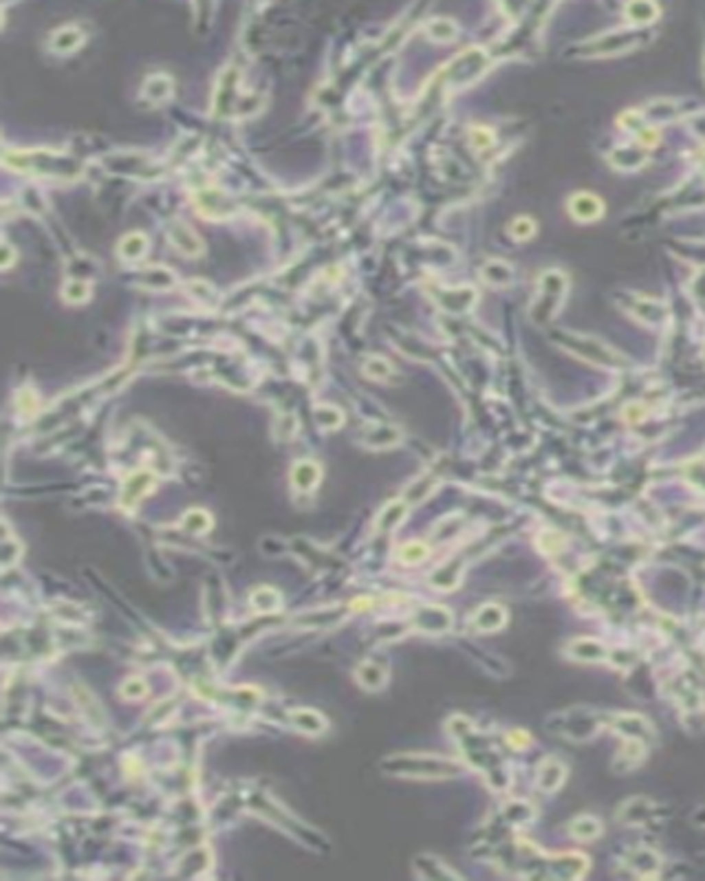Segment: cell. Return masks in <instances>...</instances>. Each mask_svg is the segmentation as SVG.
<instances>
[{
	"label": "cell",
	"instance_id": "30bf717a",
	"mask_svg": "<svg viewBox=\"0 0 705 881\" xmlns=\"http://www.w3.org/2000/svg\"><path fill=\"white\" fill-rule=\"evenodd\" d=\"M89 293H91V289L86 285H76V282H71V285H67V289H65V296L69 298V302H84Z\"/></svg>",
	"mask_w": 705,
	"mask_h": 881
},
{
	"label": "cell",
	"instance_id": "52a82bcc",
	"mask_svg": "<svg viewBox=\"0 0 705 881\" xmlns=\"http://www.w3.org/2000/svg\"><path fill=\"white\" fill-rule=\"evenodd\" d=\"M593 205H595V207L599 205V201H597L595 196H591V194H580V196H575L573 201H571L573 216L582 218V220H588V218L599 216V209H593Z\"/></svg>",
	"mask_w": 705,
	"mask_h": 881
},
{
	"label": "cell",
	"instance_id": "277c9868",
	"mask_svg": "<svg viewBox=\"0 0 705 881\" xmlns=\"http://www.w3.org/2000/svg\"><path fill=\"white\" fill-rule=\"evenodd\" d=\"M152 482H154L152 474H148V471H137V474H132L128 482H126V487L122 491V502L132 505L137 498L143 496V491H148L152 487Z\"/></svg>",
	"mask_w": 705,
	"mask_h": 881
},
{
	"label": "cell",
	"instance_id": "9c48e42d",
	"mask_svg": "<svg viewBox=\"0 0 705 881\" xmlns=\"http://www.w3.org/2000/svg\"><path fill=\"white\" fill-rule=\"evenodd\" d=\"M597 831H599V826L595 820H591V817H582V820H577L573 824V835H577V837H593V835H597Z\"/></svg>",
	"mask_w": 705,
	"mask_h": 881
},
{
	"label": "cell",
	"instance_id": "6da1fadb",
	"mask_svg": "<svg viewBox=\"0 0 705 881\" xmlns=\"http://www.w3.org/2000/svg\"><path fill=\"white\" fill-rule=\"evenodd\" d=\"M170 238H172L174 247L185 256H198L203 251V243L198 240V236L192 232L190 227H185L183 223H176L170 229Z\"/></svg>",
	"mask_w": 705,
	"mask_h": 881
},
{
	"label": "cell",
	"instance_id": "3957f363",
	"mask_svg": "<svg viewBox=\"0 0 705 881\" xmlns=\"http://www.w3.org/2000/svg\"><path fill=\"white\" fill-rule=\"evenodd\" d=\"M84 42V34L76 27H62L58 29L54 36L49 40V47L56 49L60 56H67L71 51H76Z\"/></svg>",
	"mask_w": 705,
	"mask_h": 881
},
{
	"label": "cell",
	"instance_id": "7a4b0ae2",
	"mask_svg": "<svg viewBox=\"0 0 705 881\" xmlns=\"http://www.w3.org/2000/svg\"><path fill=\"white\" fill-rule=\"evenodd\" d=\"M170 95H172V80L167 75H163V73L161 75H150L148 80H146L143 91H141V97L146 102L161 104L165 99H170Z\"/></svg>",
	"mask_w": 705,
	"mask_h": 881
},
{
	"label": "cell",
	"instance_id": "8992f818",
	"mask_svg": "<svg viewBox=\"0 0 705 881\" xmlns=\"http://www.w3.org/2000/svg\"><path fill=\"white\" fill-rule=\"evenodd\" d=\"M318 480H320V469L313 463H309V460L298 463L296 469H293V482H296L298 489H311Z\"/></svg>",
	"mask_w": 705,
	"mask_h": 881
},
{
	"label": "cell",
	"instance_id": "ba28073f",
	"mask_svg": "<svg viewBox=\"0 0 705 881\" xmlns=\"http://www.w3.org/2000/svg\"><path fill=\"white\" fill-rule=\"evenodd\" d=\"M562 773H564V769H562V764L560 762H555V760H546L542 767H540V778H538V782L544 786L546 784V780H551L549 782V791H553L557 784L562 782Z\"/></svg>",
	"mask_w": 705,
	"mask_h": 881
},
{
	"label": "cell",
	"instance_id": "5b68a950",
	"mask_svg": "<svg viewBox=\"0 0 705 881\" xmlns=\"http://www.w3.org/2000/svg\"><path fill=\"white\" fill-rule=\"evenodd\" d=\"M146 251H148V240H146L143 234H128L119 243V258L122 260L137 262L146 256Z\"/></svg>",
	"mask_w": 705,
	"mask_h": 881
},
{
	"label": "cell",
	"instance_id": "8fae6325",
	"mask_svg": "<svg viewBox=\"0 0 705 881\" xmlns=\"http://www.w3.org/2000/svg\"><path fill=\"white\" fill-rule=\"evenodd\" d=\"M426 555V549L421 544H408V549H404V560L408 562H417Z\"/></svg>",
	"mask_w": 705,
	"mask_h": 881
}]
</instances>
